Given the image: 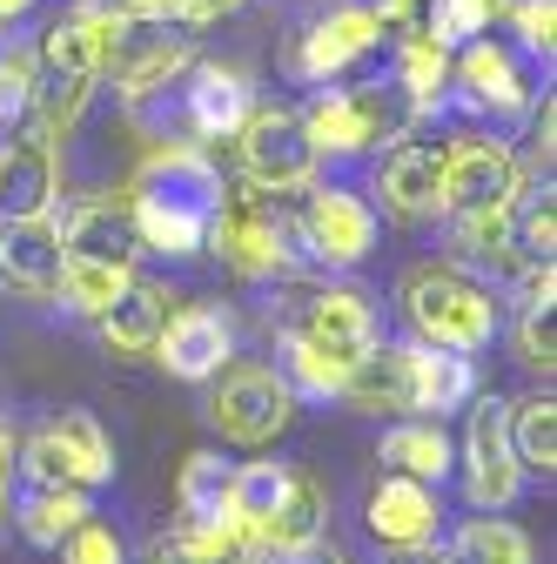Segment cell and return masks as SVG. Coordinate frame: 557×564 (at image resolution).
<instances>
[{"label": "cell", "mask_w": 557, "mask_h": 564, "mask_svg": "<svg viewBox=\"0 0 557 564\" xmlns=\"http://www.w3.org/2000/svg\"><path fill=\"white\" fill-rule=\"evenodd\" d=\"M216 202H222V169L208 162L201 141H162L128 182V208H134V229H142V249H155L168 262L201 256Z\"/></svg>", "instance_id": "1"}, {"label": "cell", "mask_w": 557, "mask_h": 564, "mask_svg": "<svg viewBox=\"0 0 557 564\" xmlns=\"http://www.w3.org/2000/svg\"><path fill=\"white\" fill-rule=\"evenodd\" d=\"M242 282H275L303 262L296 249V188H222L216 216H208V242Z\"/></svg>", "instance_id": "2"}, {"label": "cell", "mask_w": 557, "mask_h": 564, "mask_svg": "<svg viewBox=\"0 0 557 564\" xmlns=\"http://www.w3.org/2000/svg\"><path fill=\"white\" fill-rule=\"evenodd\" d=\"M403 316H409L416 343L463 349V357H477L498 336V296L450 262H416L403 275Z\"/></svg>", "instance_id": "3"}, {"label": "cell", "mask_w": 557, "mask_h": 564, "mask_svg": "<svg viewBox=\"0 0 557 564\" xmlns=\"http://www.w3.org/2000/svg\"><path fill=\"white\" fill-rule=\"evenodd\" d=\"M303 128L316 141V155L350 162V155H370V149H383V141L409 134L416 128V108L396 95V82H357V88H336L329 82L303 108Z\"/></svg>", "instance_id": "4"}, {"label": "cell", "mask_w": 557, "mask_h": 564, "mask_svg": "<svg viewBox=\"0 0 557 564\" xmlns=\"http://www.w3.org/2000/svg\"><path fill=\"white\" fill-rule=\"evenodd\" d=\"M296 403L303 397L290 390L283 370H269V364H222L216 390H208V423H216L229 444L262 451V444H275L296 423Z\"/></svg>", "instance_id": "5"}, {"label": "cell", "mask_w": 557, "mask_h": 564, "mask_svg": "<svg viewBox=\"0 0 557 564\" xmlns=\"http://www.w3.org/2000/svg\"><path fill=\"white\" fill-rule=\"evenodd\" d=\"M296 249L316 269H357L376 249V208L350 188H296Z\"/></svg>", "instance_id": "6"}, {"label": "cell", "mask_w": 557, "mask_h": 564, "mask_svg": "<svg viewBox=\"0 0 557 564\" xmlns=\"http://www.w3.org/2000/svg\"><path fill=\"white\" fill-rule=\"evenodd\" d=\"M383 34H390V21L370 8V0H329V8H316L309 28L296 34L290 67L303 82H342L357 61H370L383 47Z\"/></svg>", "instance_id": "7"}, {"label": "cell", "mask_w": 557, "mask_h": 564, "mask_svg": "<svg viewBox=\"0 0 557 564\" xmlns=\"http://www.w3.org/2000/svg\"><path fill=\"white\" fill-rule=\"evenodd\" d=\"M236 155H242V182H255V188H309L316 162H323L303 115L296 108H262V101L236 128Z\"/></svg>", "instance_id": "8"}, {"label": "cell", "mask_w": 557, "mask_h": 564, "mask_svg": "<svg viewBox=\"0 0 557 564\" xmlns=\"http://www.w3.org/2000/svg\"><path fill=\"white\" fill-rule=\"evenodd\" d=\"M524 188V162L491 134H470L457 149H444V195H437V216H491L511 195Z\"/></svg>", "instance_id": "9"}, {"label": "cell", "mask_w": 557, "mask_h": 564, "mask_svg": "<svg viewBox=\"0 0 557 564\" xmlns=\"http://www.w3.org/2000/svg\"><path fill=\"white\" fill-rule=\"evenodd\" d=\"M457 470H463V498L477 511H504L524 490V470H517V451H511L504 403L498 397H470V431H463Z\"/></svg>", "instance_id": "10"}, {"label": "cell", "mask_w": 557, "mask_h": 564, "mask_svg": "<svg viewBox=\"0 0 557 564\" xmlns=\"http://www.w3.org/2000/svg\"><path fill=\"white\" fill-rule=\"evenodd\" d=\"M255 108V82L242 67L222 61H188L182 75V101H175V141H236V128Z\"/></svg>", "instance_id": "11"}, {"label": "cell", "mask_w": 557, "mask_h": 564, "mask_svg": "<svg viewBox=\"0 0 557 564\" xmlns=\"http://www.w3.org/2000/svg\"><path fill=\"white\" fill-rule=\"evenodd\" d=\"M188 61H195L188 28L121 21V34H114V47H108V67H101V75H114L121 101H149V95H162V88H175V82L188 75Z\"/></svg>", "instance_id": "12"}, {"label": "cell", "mask_w": 557, "mask_h": 564, "mask_svg": "<svg viewBox=\"0 0 557 564\" xmlns=\"http://www.w3.org/2000/svg\"><path fill=\"white\" fill-rule=\"evenodd\" d=\"M450 88H457V108H470L477 121H511V115H531V101H537V88L517 67V54L498 47V41H483V34L457 47Z\"/></svg>", "instance_id": "13"}, {"label": "cell", "mask_w": 557, "mask_h": 564, "mask_svg": "<svg viewBox=\"0 0 557 564\" xmlns=\"http://www.w3.org/2000/svg\"><path fill=\"white\" fill-rule=\"evenodd\" d=\"M283 336H303V343H316V349H329V357H342V364H357L370 343H383V323H376V303L363 296V290H316V296H303L290 316H283Z\"/></svg>", "instance_id": "14"}, {"label": "cell", "mask_w": 557, "mask_h": 564, "mask_svg": "<svg viewBox=\"0 0 557 564\" xmlns=\"http://www.w3.org/2000/svg\"><path fill=\"white\" fill-rule=\"evenodd\" d=\"M149 357L168 377H182V383H208V377L236 357V323L216 303H182V310H168V323H162V336H155Z\"/></svg>", "instance_id": "15"}, {"label": "cell", "mask_w": 557, "mask_h": 564, "mask_svg": "<svg viewBox=\"0 0 557 564\" xmlns=\"http://www.w3.org/2000/svg\"><path fill=\"white\" fill-rule=\"evenodd\" d=\"M444 149L450 141L430 134H396L390 155L376 169V195L396 223H430L437 216V195H444Z\"/></svg>", "instance_id": "16"}, {"label": "cell", "mask_w": 557, "mask_h": 564, "mask_svg": "<svg viewBox=\"0 0 557 564\" xmlns=\"http://www.w3.org/2000/svg\"><path fill=\"white\" fill-rule=\"evenodd\" d=\"M61 202V155L54 141L21 128L0 141V223H28V216H54Z\"/></svg>", "instance_id": "17"}, {"label": "cell", "mask_w": 557, "mask_h": 564, "mask_svg": "<svg viewBox=\"0 0 557 564\" xmlns=\"http://www.w3.org/2000/svg\"><path fill=\"white\" fill-rule=\"evenodd\" d=\"M114 34H121L114 0H75L67 14L47 21V34H41L34 54H41V67H67V75H95V82H101Z\"/></svg>", "instance_id": "18"}, {"label": "cell", "mask_w": 557, "mask_h": 564, "mask_svg": "<svg viewBox=\"0 0 557 564\" xmlns=\"http://www.w3.org/2000/svg\"><path fill=\"white\" fill-rule=\"evenodd\" d=\"M370 538L390 544V551H409V544H430L437 524H444V505H437V484L424 477H403V470H383L376 490H370Z\"/></svg>", "instance_id": "19"}, {"label": "cell", "mask_w": 557, "mask_h": 564, "mask_svg": "<svg viewBox=\"0 0 557 564\" xmlns=\"http://www.w3.org/2000/svg\"><path fill=\"white\" fill-rule=\"evenodd\" d=\"M61 256H88V262H121L134 269L142 256V229H134V208L128 195H95V202H75L61 223Z\"/></svg>", "instance_id": "20"}, {"label": "cell", "mask_w": 557, "mask_h": 564, "mask_svg": "<svg viewBox=\"0 0 557 564\" xmlns=\"http://www.w3.org/2000/svg\"><path fill=\"white\" fill-rule=\"evenodd\" d=\"M61 282V229L47 216H28V223H0V290L14 296H54Z\"/></svg>", "instance_id": "21"}, {"label": "cell", "mask_w": 557, "mask_h": 564, "mask_svg": "<svg viewBox=\"0 0 557 564\" xmlns=\"http://www.w3.org/2000/svg\"><path fill=\"white\" fill-rule=\"evenodd\" d=\"M168 310H175V296L162 290V282H142V275H134L95 323H101V343L114 349V357H149L155 336H162V323H168Z\"/></svg>", "instance_id": "22"}, {"label": "cell", "mask_w": 557, "mask_h": 564, "mask_svg": "<svg viewBox=\"0 0 557 564\" xmlns=\"http://www.w3.org/2000/svg\"><path fill=\"white\" fill-rule=\"evenodd\" d=\"M383 470H403V477H424V484H444L457 470V444L444 431V416H396L383 431V451H376Z\"/></svg>", "instance_id": "23"}, {"label": "cell", "mask_w": 557, "mask_h": 564, "mask_svg": "<svg viewBox=\"0 0 557 564\" xmlns=\"http://www.w3.org/2000/svg\"><path fill=\"white\" fill-rule=\"evenodd\" d=\"M88 511H95V505H88L81 484H28L21 498H14V524H21V538L41 544V551H54Z\"/></svg>", "instance_id": "24"}, {"label": "cell", "mask_w": 557, "mask_h": 564, "mask_svg": "<svg viewBox=\"0 0 557 564\" xmlns=\"http://www.w3.org/2000/svg\"><path fill=\"white\" fill-rule=\"evenodd\" d=\"M396 95L416 108V121L450 101V47H437L424 28L396 41Z\"/></svg>", "instance_id": "25"}, {"label": "cell", "mask_w": 557, "mask_h": 564, "mask_svg": "<svg viewBox=\"0 0 557 564\" xmlns=\"http://www.w3.org/2000/svg\"><path fill=\"white\" fill-rule=\"evenodd\" d=\"M229 464L216 457V451H195L188 464H182V484H175V505H182V524H208V531H222L229 544H236V531H229ZM242 551V544H236Z\"/></svg>", "instance_id": "26"}, {"label": "cell", "mask_w": 557, "mask_h": 564, "mask_svg": "<svg viewBox=\"0 0 557 564\" xmlns=\"http://www.w3.org/2000/svg\"><path fill=\"white\" fill-rule=\"evenodd\" d=\"M504 431H511V451H517L524 477H550L557 470V397L550 390H531V397L504 403Z\"/></svg>", "instance_id": "27"}, {"label": "cell", "mask_w": 557, "mask_h": 564, "mask_svg": "<svg viewBox=\"0 0 557 564\" xmlns=\"http://www.w3.org/2000/svg\"><path fill=\"white\" fill-rule=\"evenodd\" d=\"M47 437H54V451L67 464V484H81V490L114 484V444H108V431L88 410H67L61 423H47Z\"/></svg>", "instance_id": "28"}, {"label": "cell", "mask_w": 557, "mask_h": 564, "mask_svg": "<svg viewBox=\"0 0 557 564\" xmlns=\"http://www.w3.org/2000/svg\"><path fill=\"white\" fill-rule=\"evenodd\" d=\"M134 282V269L121 262H88V256H61V282H54V296L75 310V316H101L121 290Z\"/></svg>", "instance_id": "29"}, {"label": "cell", "mask_w": 557, "mask_h": 564, "mask_svg": "<svg viewBox=\"0 0 557 564\" xmlns=\"http://www.w3.org/2000/svg\"><path fill=\"white\" fill-rule=\"evenodd\" d=\"M444 557L450 564H531V538L504 518H470V524L450 531Z\"/></svg>", "instance_id": "30"}, {"label": "cell", "mask_w": 557, "mask_h": 564, "mask_svg": "<svg viewBox=\"0 0 557 564\" xmlns=\"http://www.w3.org/2000/svg\"><path fill=\"white\" fill-rule=\"evenodd\" d=\"M323 518H329L323 484L296 470V477H290V498L275 505V518H269V531H262V551H290V544H309V538H323Z\"/></svg>", "instance_id": "31"}, {"label": "cell", "mask_w": 557, "mask_h": 564, "mask_svg": "<svg viewBox=\"0 0 557 564\" xmlns=\"http://www.w3.org/2000/svg\"><path fill=\"white\" fill-rule=\"evenodd\" d=\"M557 249V208H550V182L544 188H517L511 195V262H550Z\"/></svg>", "instance_id": "32"}, {"label": "cell", "mask_w": 557, "mask_h": 564, "mask_svg": "<svg viewBox=\"0 0 557 564\" xmlns=\"http://www.w3.org/2000/svg\"><path fill=\"white\" fill-rule=\"evenodd\" d=\"M511 8V0H430V21H424V34L437 41V47H463V41H477V34H491V21Z\"/></svg>", "instance_id": "33"}, {"label": "cell", "mask_w": 557, "mask_h": 564, "mask_svg": "<svg viewBox=\"0 0 557 564\" xmlns=\"http://www.w3.org/2000/svg\"><path fill=\"white\" fill-rule=\"evenodd\" d=\"M34 82H41V54L34 47H8V54H0V128L28 121Z\"/></svg>", "instance_id": "34"}, {"label": "cell", "mask_w": 557, "mask_h": 564, "mask_svg": "<svg viewBox=\"0 0 557 564\" xmlns=\"http://www.w3.org/2000/svg\"><path fill=\"white\" fill-rule=\"evenodd\" d=\"M550 310H557V303H524V316H517V364H524V370H544V377H550V364H557Z\"/></svg>", "instance_id": "35"}, {"label": "cell", "mask_w": 557, "mask_h": 564, "mask_svg": "<svg viewBox=\"0 0 557 564\" xmlns=\"http://www.w3.org/2000/svg\"><path fill=\"white\" fill-rule=\"evenodd\" d=\"M54 551H61V564H121V538H114V524H101L95 511L67 531Z\"/></svg>", "instance_id": "36"}, {"label": "cell", "mask_w": 557, "mask_h": 564, "mask_svg": "<svg viewBox=\"0 0 557 564\" xmlns=\"http://www.w3.org/2000/svg\"><path fill=\"white\" fill-rule=\"evenodd\" d=\"M504 14L517 21V41H524L537 61H550V47H557V0H511Z\"/></svg>", "instance_id": "37"}, {"label": "cell", "mask_w": 557, "mask_h": 564, "mask_svg": "<svg viewBox=\"0 0 557 564\" xmlns=\"http://www.w3.org/2000/svg\"><path fill=\"white\" fill-rule=\"evenodd\" d=\"M121 21H149V28H201L195 0H114Z\"/></svg>", "instance_id": "38"}, {"label": "cell", "mask_w": 557, "mask_h": 564, "mask_svg": "<svg viewBox=\"0 0 557 564\" xmlns=\"http://www.w3.org/2000/svg\"><path fill=\"white\" fill-rule=\"evenodd\" d=\"M550 134H557V108H550V95H544V108L531 101V155H524V169H537V175H550Z\"/></svg>", "instance_id": "39"}, {"label": "cell", "mask_w": 557, "mask_h": 564, "mask_svg": "<svg viewBox=\"0 0 557 564\" xmlns=\"http://www.w3.org/2000/svg\"><path fill=\"white\" fill-rule=\"evenodd\" d=\"M269 564H350L329 538H309V544H290V551H269Z\"/></svg>", "instance_id": "40"}, {"label": "cell", "mask_w": 557, "mask_h": 564, "mask_svg": "<svg viewBox=\"0 0 557 564\" xmlns=\"http://www.w3.org/2000/svg\"><path fill=\"white\" fill-rule=\"evenodd\" d=\"M14 457H21V437H14V423L0 416V511L14 498Z\"/></svg>", "instance_id": "41"}, {"label": "cell", "mask_w": 557, "mask_h": 564, "mask_svg": "<svg viewBox=\"0 0 557 564\" xmlns=\"http://www.w3.org/2000/svg\"><path fill=\"white\" fill-rule=\"evenodd\" d=\"M390 564H450L444 551H430V544H409V551H396Z\"/></svg>", "instance_id": "42"}, {"label": "cell", "mask_w": 557, "mask_h": 564, "mask_svg": "<svg viewBox=\"0 0 557 564\" xmlns=\"http://www.w3.org/2000/svg\"><path fill=\"white\" fill-rule=\"evenodd\" d=\"M41 8V0H0V28H14V21H28Z\"/></svg>", "instance_id": "43"}, {"label": "cell", "mask_w": 557, "mask_h": 564, "mask_svg": "<svg viewBox=\"0 0 557 564\" xmlns=\"http://www.w3.org/2000/svg\"><path fill=\"white\" fill-rule=\"evenodd\" d=\"M195 8H201V28H208V21H222V14H236L242 0H195Z\"/></svg>", "instance_id": "44"}, {"label": "cell", "mask_w": 557, "mask_h": 564, "mask_svg": "<svg viewBox=\"0 0 557 564\" xmlns=\"http://www.w3.org/2000/svg\"><path fill=\"white\" fill-rule=\"evenodd\" d=\"M370 8H376V14H383V21H390V28H396V21H403V14H409V8H416V0H370Z\"/></svg>", "instance_id": "45"}]
</instances>
